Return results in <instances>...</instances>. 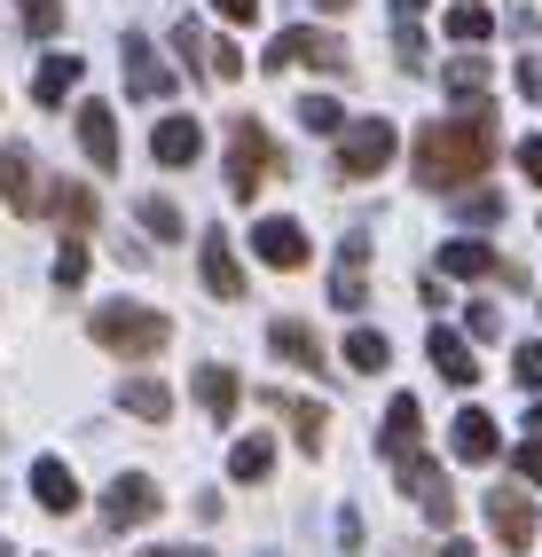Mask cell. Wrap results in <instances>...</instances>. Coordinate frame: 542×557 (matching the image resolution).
Listing matches in <instances>:
<instances>
[{
  "instance_id": "39",
  "label": "cell",
  "mask_w": 542,
  "mask_h": 557,
  "mask_svg": "<svg viewBox=\"0 0 542 557\" xmlns=\"http://www.w3.org/2000/svg\"><path fill=\"white\" fill-rule=\"evenodd\" d=\"M519 165H527V173L542 181V141H519Z\"/></svg>"
},
{
  "instance_id": "2",
  "label": "cell",
  "mask_w": 542,
  "mask_h": 557,
  "mask_svg": "<svg viewBox=\"0 0 542 557\" xmlns=\"http://www.w3.org/2000/svg\"><path fill=\"white\" fill-rule=\"evenodd\" d=\"M165 338H173V322L165 314H150V307H95V346L102 354H126V361H150V354H165Z\"/></svg>"
},
{
  "instance_id": "37",
  "label": "cell",
  "mask_w": 542,
  "mask_h": 557,
  "mask_svg": "<svg viewBox=\"0 0 542 557\" xmlns=\"http://www.w3.org/2000/svg\"><path fill=\"white\" fill-rule=\"evenodd\" d=\"M212 9H221L229 24H251V16H260V0H212Z\"/></svg>"
},
{
  "instance_id": "14",
  "label": "cell",
  "mask_w": 542,
  "mask_h": 557,
  "mask_svg": "<svg viewBox=\"0 0 542 557\" xmlns=\"http://www.w3.org/2000/svg\"><path fill=\"white\" fill-rule=\"evenodd\" d=\"M32 495H40V510H79V479H71L63 456H40L32 463Z\"/></svg>"
},
{
  "instance_id": "41",
  "label": "cell",
  "mask_w": 542,
  "mask_h": 557,
  "mask_svg": "<svg viewBox=\"0 0 542 557\" xmlns=\"http://www.w3.org/2000/svg\"><path fill=\"white\" fill-rule=\"evenodd\" d=\"M315 9H322V16H346V0H315Z\"/></svg>"
},
{
  "instance_id": "13",
  "label": "cell",
  "mask_w": 542,
  "mask_h": 557,
  "mask_svg": "<svg viewBox=\"0 0 542 557\" xmlns=\"http://www.w3.org/2000/svg\"><path fill=\"white\" fill-rule=\"evenodd\" d=\"M197 150H205V126L197 119H158V134H150V158L158 165L181 173V165H197Z\"/></svg>"
},
{
  "instance_id": "32",
  "label": "cell",
  "mask_w": 542,
  "mask_h": 557,
  "mask_svg": "<svg viewBox=\"0 0 542 557\" xmlns=\"http://www.w3.org/2000/svg\"><path fill=\"white\" fill-rule=\"evenodd\" d=\"M56 212L71 220V228H87V220H95V197H87V189H56Z\"/></svg>"
},
{
  "instance_id": "33",
  "label": "cell",
  "mask_w": 542,
  "mask_h": 557,
  "mask_svg": "<svg viewBox=\"0 0 542 557\" xmlns=\"http://www.w3.org/2000/svg\"><path fill=\"white\" fill-rule=\"evenodd\" d=\"M205 71H212V79H244V55L221 40V48H205Z\"/></svg>"
},
{
  "instance_id": "19",
  "label": "cell",
  "mask_w": 542,
  "mask_h": 557,
  "mask_svg": "<svg viewBox=\"0 0 542 557\" xmlns=\"http://www.w3.org/2000/svg\"><path fill=\"white\" fill-rule=\"evenodd\" d=\"M441 275L480 283V275H495V251H488V244H472V236H456V244H441Z\"/></svg>"
},
{
  "instance_id": "28",
  "label": "cell",
  "mask_w": 542,
  "mask_h": 557,
  "mask_svg": "<svg viewBox=\"0 0 542 557\" xmlns=\"http://www.w3.org/2000/svg\"><path fill=\"white\" fill-rule=\"evenodd\" d=\"M495 16L480 9V0H464V9H448V40H488Z\"/></svg>"
},
{
  "instance_id": "42",
  "label": "cell",
  "mask_w": 542,
  "mask_h": 557,
  "mask_svg": "<svg viewBox=\"0 0 542 557\" xmlns=\"http://www.w3.org/2000/svg\"><path fill=\"white\" fill-rule=\"evenodd\" d=\"M393 9H402V16H417V9H424V0H393Z\"/></svg>"
},
{
  "instance_id": "4",
  "label": "cell",
  "mask_w": 542,
  "mask_h": 557,
  "mask_svg": "<svg viewBox=\"0 0 542 557\" xmlns=\"http://www.w3.org/2000/svg\"><path fill=\"white\" fill-rule=\"evenodd\" d=\"M260 181H268V134H260V119H236L229 126V197L251 205Z\"/></svg>"
},
{
  "instance_id": "11",
  "label": "cell",
  "mask_w": 542,
  "mask_h": 557,
  "mask_svg": "<svg viewBox=\"0 0 542 557\" xmlns=\"http://www.w3.org/2000/svg\"><path fill=\"white\" fill-rule=\"evenodd\" d=\"M251 251H260L268 268H307V228L299 220H260V228H251Z\"/></svg>"
},
{
  "instance_id": "17",
  "label": "cell",
  "mask_w": 542,
  "mask_h": 557,
  "mask_svg": "<svg viewBox=\"0 0 542 557\" xmlns=\"http://www.w3.org/2000/svg\"><path fill=\"white\" fill-rule=\"evenodd\" d=\"M126 87H134L141 102H158V95L173 87V71L150 55V40H134V32H126Z\"/></svg>"
},
{
  "instance_id": "23",
  "label": "cell",
  "mask_w": 542,
  "mask_h": 557,
  "mask_svg": "<svg viewBox=\"0 0 542 557\" xmlns=\"http://www.w3.org/2000/svg\"><path fill=\"white\" fill-rule=\"evenodd\" d=\"M441 87L464 95V102H480V95H488V63H480V55H456V63L441 71Z\"/></svg>"
},
{
  "instance_id": "29",
  "label": "cell",
  "mask_w": 542,
  "mask_h": 557,
  "mask_svg": "<svg viewBox=\"0 0 542 557\" xmlns=\"http://www.w3.org/2000/svg\"><path fill=\"white\" fill-rule=\"evenodd\" d=\"M79 283H87V244L71 236V244L56 251V290H79Z\"/></svg>"
},
{
  "instance_id": "34",
  "label": "cell",
  "mask_w": 542,
  "mask_h": 557,
  "mask_svg": "<svg viewBox=\"0 0 542 557\" xmlns=\"http://www.w3.org/2000/svg\"><path fill=\"white\" fill-rule=\"evenodd\" d=\"M512 377H519V385H542V346H534V338L512 354Z\"/></svg>"
},
{
  "instance_id": "6",
  "label": "cell",
  "mask_w": 542,
  "mask_h": 557,
  "mask_svg": "<svg viewBox=\"0 0 542 557\" xmlns=\"http://www.w3.org/2000/svg\"><path fill=\"white\" fill-rule=\"evenodd\" d=\"M268 63H275V71H283V63H315V71H338V63H346V48H338V32H307V24H292V32H275Z\"/></svg>"
},
{
  "instance_id": "46",
  "label": "cell",
  "mask_w": 542,
  "mask_h": 557,
  "mask_svg": "<svg viewBox=\"0 0 542 557\" xmlns=\"http://www.w3.org/2000/svg\"><path fill=\"white\" fill-rule=\"evenodd\" d=\"M189 557H205V549H189Z\"/></svg>"
},
{
  "instance_id": "25",
  "label": "cell",
  "mask_w": 542,
  "mask_h": 557,
  "mask_svg": "<svg viewBox=\"0 0 542 557\" xmlns=\"http://www.w3.org/2000/svg\"><path fill=\"white\" fill-rule=\"evenodd\" d=\"M346 361H354V369H370V377H378V369L393 361V346H385V330H354V338H346Z\"/></svg>"
},
{
  "instance_id": "26",
  "label": "cell",
  "mask_w": 542,
  "mask_h": 557,
  "mask_svg": "<svg viewBox=\"0 0 542 557\" xmlns=\"http://www.w3.org/2000/svg\"><path fill=\"white\" fill-rule=\"evenodd\" d=\"M299 126H307V134H346V110H338L331 95H307V102H299Z\"/></svg>"
},
{
  "instance_id": "40",
  "label": "cell",
  "mask_w": 542,
  "mask_h": 557,
  "mask_svg": "<svg viewBox=\"0 0 542 557\" xmlns=\"http://www.w3.org/2000/svg\"><path fill=\"white\" fill-rule=\"evenodd\" d=\"M441 557H480V549L472 542H441Z\"/></svg>"
},
{
  "instance_id": "8",
  "label": "cell",
  "mask_w": 542,
  "mask_h": 557,
  "mask_svg": "<svg viewBox=\"0 0 542 557\" xmlns=\"http://www.w3.org/2000/svg\"><path fill=\"white\" fill-rule=\"evenodd\" d=\"M417 440H424V408H417V393H393V408H385V432H378V448H385L393 463H409V456H417Z\"/></svg>"
},
{
  "instance_id": "35",
  "label": "cell",
  "mask_w": 542,
  "mask_h": 557,
  "mask_svg": "<svg viewBox=\"0 0 542 557\" xmlns=\"http://www.w3.org/2000/svg\"><path fill=\"white\" fill-rule=\"evenodd\" d=\"M512 471H519V479H534V487H542V440H527V448L512 456Z\"/></svg>"
},
{
  "instance_id": "12",
  "label": "cell",
  "mask_w": 542,
  "mask_h": 557,
  "mask_svg": "<svg viewBox=\"0 0 542 557\" xmlns=\"http://www.w3.org/2000/svg\"><path fill=\"white\" fill-rule=\"evenodd\" d=\"M488 527L503 534V549H527V542H534V503L512 495V487H495V495H488Z\"/></svg>"
},
{
  "instance_id": "43",
  "label": "cell",
  "mask_w": 542,
  "mask_h": 557,
  "mask_svg": "<svg viewBox=\"0 0 542 557\" xmlns=\"http://www.w3.org/2000/svg\"><path fill=\"white\" fill-rule=\"evenodd\" d=\"M527 424H534V432H542V400H534V408H527Z\"/></svg>"
},
{
  "instance_id": "3",
  "label": "cell",
  "mask_w": 542,
  "mask_h": 557,
  "mask_svg": "<svg viewBox=\"0 0 542 557\" xmlns=\"http://www.w3.org/2000/svg\"><path fill=\"white\" fill-rule=\"evenodd\" d=\"M385 158H393V126L385 119H354L338 134V181H370V173H385Z\"/></svg>"
},
{
  "instance_id": "30",
  "label": "cell",
  "mask_w": 542,
  "mask_h": 557,
  "mask_svg": "<svg viewBox=\"0 0 542 557\" xmlns=\"http://www.w3.org/2000/svg\"><path fill=\"white\" fill-rule=\"evenodd\" d=\"M56 24H63V0H24V32L32 40H48Z\"/></svg>"
},
{
  "instance_id": "10",
  "label": "cell",
  "mask_w": 542,
  "mask_h": 557,
  "mask_svg": "<svg viewBox=\"0 0 542 557\" xmlns=\"http://www.w3.org/2000/svg\"><path fill=\"white\" fill-rule=\"evenodd\" d=\"M197 268H205V290H212V299H244V268H236V251H229V236L221 228H212L205 244H197Z\"/></svg>"
},
{
  "instance_id": "44",
  "label": "cell",
  "mask_w": 542,
  "mask_h": 557,
  "mask_svg": "<svg viewBox=\"0 0 542 557\" xmlns=\"http://www.w3.org/2000/svg\"><path fill=\"white\" fill-rule=\"evenodd\" d=\"M141 557H189V549H141Z\"/></svg>"
},
{
  "instance_id": "22",
  "label": "cell",
  "mask_w": 542,
  "mask_h": 557,
  "mask_svg": "<svg viewBox=\"0 0 542 557\" xmlns=\"http://www.w3.org/2000/svg\"><path fill=\"white\" fill-rule=\"evenodd\" d=\"M126 408H134L141 424H165V417H173V393H165L158 377H134V385H126Z\"/></svg>"
},
{
  "instance_id": "1",
  "label": "cell",
  "mask_w": 542,
  "mask_h": 557,
  "mask_svg": "<svg viewBox=\"0 0 542 557\" xmlns=\"http://www.w3.org/2000/svg\"><path fill=\"white\" fill-rule=\"evenodd\" d=\"M488 165H495V126H488V110L432 119V126L417 134V181H424V189L464 197V181H480Z\"/></svg>"
},
{
  "instance_id": "7",
  "label": "cell",
  "mask_w": 542,
  "mask_h": 557,
  "mask_svg": "<svg viewBox=\"0 0 542 557\" xmlns=\"http://www.w3.org/2000/svg\"><path fill=\"white\" fill-rule=\"evenodd\" d=\"M0 197H9V212H48V197H40V165H32L24 141H0Z\"/></svg>"
},
{
  "instance_id": "31",
  "label": "cell",
  "mask_w": 542,
  "mask_h": 557,
  "mask_svg": "<svg viewBox=\"0 0 542 557\" xmlns=\"http://www.w3.org/2000/svg\"><path fill=\"white\" fill-rule=\"evenodd\" d=\"M456 212H464V220H503V197H495V189H464Z\"/></svg>"
},
{
  "instance_id": "16",
  "label": "cell",
  "mask_w": 542,
  "mask_h": 557,
  "mask_svg": "<svg viewBox=\"0 0 542 557\" xmlns=\"http://www.w3.org/2000/svg\"><path fill=\"white\" fill-rule=\"evenodd\" d=\"M448 432H456V456H464V463H495V448H503L488 408H464V417H456Z\"/></svg>"
},
{
  "instance_id": "20",
  "label": "cell",
  "mask_w": 542,
  "mask_h": 557,
  "mask_svg": "<svg viewBox=\"0 0 542 557\" xmlns=\"http://www.w3.org/2000/svg\"><path fill=\"white\" fill-rule=\"evenodd\" d=\"M197 400H205L212 424H229L236 417V369H197Z\"/></svg>"
},
{
  "instance_id": "5",
  "label": "cell",
  "mask_w": 542,
  "mask_h": 557,
  "mask_svg": "<svg viewBox=\"0 0 542 557\" xmlns=\"http://www.w3.org/2000/svg\"><path fill=\"white\" fill-rule=\"evenodd\" d=\"M165 510V495H158V479H141V471H119L111 479V495H102V518L126 534V527H150V518Z\"/></svg>"
},
{
  "instance_id": "24",
  "label": "cell",
  "mask_w": 542,
  "mask_h": 557,
  "mask_svg": "<svg viewBox=\"0 0 542 557\" xmlns=\"http://www.w3.org/2000/svg\"><path fill=\"white\" fill-rule=\"evenodd\" d=\"M229 471H236V479H268V471H275V448L251 432V440H236V448H229Z\"/></svg>"
},
{
  "instance_id": "15",
  "label": "cell",
  "mask_w": 542,
  "mask_h": 557,
  "mask_svg": "<svg viewBox=\"0 0 542 557\" xmlns=\"http://www.w3.org/2000/svg\"><path fill=\"white\" fill-rule=\"evenodd\" d=\"M424 354H432V369H441L448 385H472V377H480V361H472V346H464L456 330H441V322H432V338H424Z\"/></svg>"
},
{
  "instance_id": "27",
  "label": "cell",
  "mask_w": 542,
  "mask_h": 557,
  "mask_svg": "<svg viewBox=\"0 0 542 557\" xmlns=\"http://www.w3.org/2000/svg\"><path fill=\"white\" fill-rule=\"evenodd\" d=\"M141 228H150L158 244H181V236H189V228H181V212H173L165 197H141Z\"/></svg>"
},
{
  "instance_id": "21",
  "label": "cell",
  "mask_w": 542,
  "mask_h": 557,
  "mask_svg": "<svg viewBox=\"0 0 542 557\" xmlns=\"http://www.w3.org/2000/svg\"><path fill=\"white\" fill-rule=\"evenodd\" d=\"M71 87H79V55H48L40 63V79H32V95H40V110H56Z\"/></svg>"
},
{
  "instance_id": "9",
  "label": "cell",
  "mask_w": 542,
  "mask_h": 557,
  "mask_svg": "<svg viewBox=\"0 0 542 557\" xmlns=\"http://www.w3.org/2000/svg\"><path fill=\"white\" fill-rule=\"evenodd\" d=\"M79 150L95 173H119V126H111V102H79Z\"/></svg>"
},
{
  "instance_id": "18",
  "label": "cell",
  "mask_w": 542,
  "mask_h": 557,
  "mask_svg": "<svg viewBox=\"0 0 542 557\" xmlns=\"http://www.w3.org/2000/svg\"><path fill=\"white\" fill-rule=\"evenodd\" d=\"M268 346L292 361V369H322V338H315L307 322H275V330H268Z\"/></svg>"
},
{
  "instance_id": "36",
  "label": "cell",
  "mask_w": 542,
  "mask_h": 557,
  "mask_svg": "<svg viewBox=\"0 0 542 557\" xmlns=\"http://www.w3.org/2000/svg\"><path fill=\"white\" fill-rule=\"evenodd\" d=\"M393 48H402V63H424V32H417V24H402V32H393Z\"/></svg>"
},
{
  "instance_id": "38",
  "label": "cell",
  "mask_w": 542,
  "mask_h": 557,
  "mask_svg": "<svg viewBox=\"0 0 542 557\" xmlns=\"http://www.w3.org/2000/svg\"><path fill=\"white\" fill-rule=\"evenodd\" d=\"M519 87H527V95H542V55H527V63H519Z\"/></svg>"
},
{
  "instance_id": "45",
  "label": "cell",
  "mask_w": 542,
  "mask_h": 557,
  "mask_svg": "<svg viewBox=\"0 0 542 557\" xmlns=\"http://www.w3.org/2000/svg\"><path fill=\"white\" fill-rule=\"evenodd\" d=\"M0 557H9V542H0Z\"/></svg>"
}]
</instances>
